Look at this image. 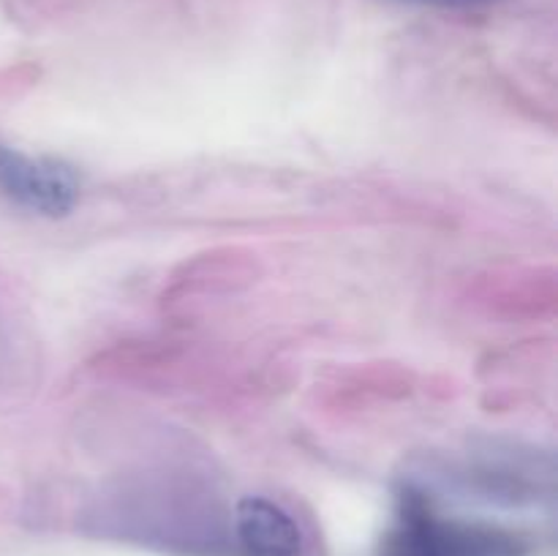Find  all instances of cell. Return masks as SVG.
Instances as JSON below:
<instances>
[{"instance_id":"cell-4","label":"cell","mask_w":558,"mask_h":556,"mask_svg":"<svg viewBox=\"0 0 558 556\" xmlns=\"http://www.w3.org/2000/svg\"><path fill=\"white\" fill-rule=\"evenodd\" d=\"M401 3L436 5V9H483V5H496L501 0H401Z\"/></svg>"},{"instance_id":"cell-3","label":"cell","mask_w":558,"mask_h":556,"mask_svg":"<svg viewBox=\"0 0 558 556\" xmlns=\"http://www.w3.org/2000/svg\"><path fill=\"white\" fill-rule=\"evenodd\" d=\"M240 556H303V532L287 507L267 496H243L234 507Z\"/></svg>"},{"instance_id":"cell-1","label":"cell","mask_w":558,"mask_h":556,"mask_svg":"<svg viewBox=\"0 0 558 556\" xmlns=\"http://www.w3.org/2000/svg\"><path fill=\"white\" fill-rule=\"evenodd\" d=\"M526 543L501 527L439 516L417 491H403L379 556H526Z\"/></svg>"},{"instance_id":"cell-2","label":"cell","mask_w":558,"mask_h":556,"mask_svg":"<svg viewBox=\"0 0 558 556\" xmlns=\"http://www.w3.org/2000/svg\"><path fill=\"white\" fill-rule=\"evenodd\" d=\"M0 191L25 210L47 218H63L80 202L74 169L49 158H31L0 145Z\"/></svg>"}]
</instances>
